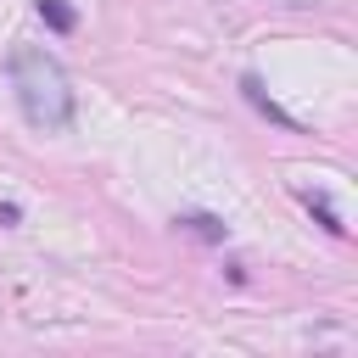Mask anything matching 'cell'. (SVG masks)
I'll return each mask as SVG.
<instances>
[{
  "mask_svg": "<svg viewBox=\"0 0 358 358\" xmlns=\"http://www.w3.org/2000/svg\"><path fill=\"white\" fill-rule=\"evenodd\" d=\"M11 90H17V106L34 129H67L73 123V84H67V67L39 50V45H11Z\"/></svg>",
  "mask_w": 358,
  "mask_h": 358,
  "instance_id": "obj_1",
  "label": "cell"
},
{
  "mask_svg": "<svg viewBox=\"0 0 358 358\" xmlns=\"http://www.w3.org/2000/svg\"><path fill=\"white\" fill-rule=\"evenodd\" d=\"M39 17H45L56 34H73V22H78V17L67 11V0H39Z\"/></svg>",
  "mask_w": 358,
  "mask_h": 358,
  "instance_id": "obj_2",
  "label": "cell"
},
{
  "mask_svg": "<svg viewBox=\"0 0 358 358\" xmlns=\"http://www.w3.org/2000/svg\"><path fill=\"white\" fill-rule=\"evenodd\" d=\"M185 224H190L196 235H207V241H224V224H218V218H207V213H196V218H185Z\"/></svg>",
  "mask_w": 358,
  "mask_h": 358,
  "instance_id": "obj_3",
  "label": "cell"
}]
</instances>
